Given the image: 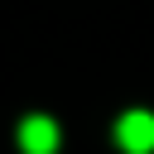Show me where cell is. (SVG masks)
<instances>
[{
    "label": "cell",
    "mask_w": 154,
    "mask_h": 154,
    "mask_svg": "<svg viewBox=\"0 0 154 154\" xmlns=\"http://www.w3.org/2000/svg\"><path fill=\"white\" fill-rule=\"evenodd\" d=\"M116 140L125 154H149L154 149V116L149 111H125L116 120Z\"/></svg>",
    "instance_id": "obj_1"
},
{
    "label": "cell",
    "mask_w": 154,
    "mask_h": 154,
    "mask_svg": "<svg viewBox=\"0 0 154 154\" xmlns=\"http://www.w3.org/2000/svg\"><path fill=\"white\" fill-rule=\"evenodd\" d=\"M19 149L24 154H53L58 149V120H48V116L19 120Z\"/></svg>",
    "instance_id": "obj_2"
}]
</instances>
